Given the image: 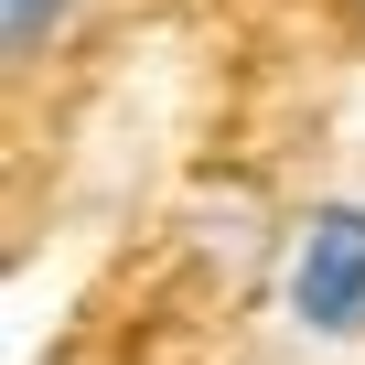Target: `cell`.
<instances>
[{
    "label": "cell",
    "mask_w": 365,
    "mask_h": 365,
    "mask_svg": "<svg viewBox=\"0 0 365 365\" xmlns=\"http://www.w3.org/2000/svg\"><path fill=\"white\" fill-rule=\"evenodd\" d=\"M65 11H76V0H0V43H11V54L33 65V54H54Z\"/></svg>",
    "instance_id": "cell-2"
},
{
    "label": "cell",
    "mask_w": 365,
    "mask_h": 365,
    "mask_svg": "<svg viewBox=\"0 0 365 365\" xmlns=\"http://www.w3.org/2000/svg\"><path fill=\"white\" fill-rule=\"evenodd\" d=\"M279 290H290L301 333H322V344L365 333V205H322L290 237V279Z\"/></svg>",
    "instance_id": "cell-1"
}]
</instances>
